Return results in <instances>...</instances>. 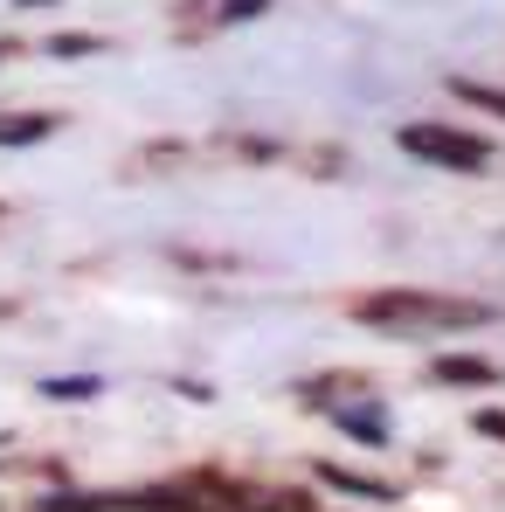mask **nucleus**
<instances>
[{
  "mask_svg": "<svg viewBox=\"0 0 505 512\" xmlns=\"http://www.w3.org/2000/svg\"><path fill=\"white\" fill-rule=\"evenodd\" d=\"M360 319L367 326H395V333H429V326H478L485 305L429 298V291H381V298H360Z\"/></svg>",
  "mask_w": 505,
  "mask_h": 512,
  "instance_id": "nucleus-1",
  "label": "nucleus"
},
{
  "mask_svg": "<svg viewBox=\"0 0 505 512\" xmlns=\"http://www.w3.org/2000/svg\"><path fill=\"white\" fill-rule=\"evenodd\" d=\"M402 153L436 160V167H457V173H478L485 160H492V153H485V139L450 132V125H402Z\"/></svg>",
  "mask_w": 505,
  "mask_h": 512,
  "instance_id": "nucleus-2",
  "label": "nucleus"
},
{
  "mask_svg": "<svg viewBox=\"0 0 505 512\" xmlns=\"http://www.w3.org/2000/svg\"><path fill=\"white\" fill-rule=\"evenodd\" d=\"M49 132H56V118H0V146H35Z\"/></svg>",
  "mask_w": 505,
  "mask_h": 512,
  "instance_id": "nucleus-3",
  "label": "nucleus"
},
{
  "mask_svg": "<svg viewBox=\"0 0 505 512\" xmlns=\"http://www.w3.org/2000/svg\"><path fill=\"white\" fill-rule=\"evenodd\" d=\"M436 381H450V388H478V381H492V367H485V360H436Z\"/></svg>",
  "mask_w": 505,
  "mask_h": 512,
  "instance_id": "nucleus-4",
  "label": "nucleus"
},
{
  "mask_svg": "<svg viewBox=\"0 0 505 512\" xmlns=\"http://www.w3.org/2000/svg\"><path fill=\"white\" fill-rule=\"evenodd\" d=\"M339 429H346V436H360V443H388V429H381L374 409H339Z\"/></svg>",
  "mask_w": 505,
  "mask_h": 512,
  "instance_id": "nucleus-5",
  "label": "nucleus"
},
{
  "mask_svg": "<svg viewBox=\"0 0 505 512\" xmlns=\"http://www.w3.org/2000/svg\"><path fill=\"white\" fill-rule=\"evenodd\" d=\"M319 478H326V485H339V492H360V499H395L388 485H374V478H353V471H339V464H326Z\"/></svg>",
  "mask_w": 505,
  "mask_h": 512,
  "instance_id": "nucleus-6",
  "label": "nucleus"
},
{
  "mask_svg": "<svg viewBox=\"0 0 505 512\" xmlns=\"http://www.w3.org/2000/svg\"><path fill=\"white\" fill-rule=\"evenodd\" d=\"M49 395H70V402H84V395H97V381H90V374H77V381H49Z\"/></svg>",
  "mask_w": 505,
  "mask_h": 512,
  "instance_id": "nucleus-7",
  "label": "nucleus"
},
{
  "mask_svg": "<svg viewBox=\"0 0 505 512\" xmlns=\"http://www.w3.org/2000/svg\"><path fill=\"white\" fill-rule=\"evenodd\" d=\"M49 49H56V56H90V49H97V42H90V35H56V42H49Z\"/></svg>",
  "mask_w": 505,
  "mask_h": 512,
  "instance_id": "nucleus-8",
  "label": "nucleus"
},
{
  "mask_svg": "<svg viewBox=\"0 0 505 512\" xmlns=\"http://www.w3.org/2000/svg\"><path fill=\"white\" fill-rule=\"evenodd\" d=\"M457 90H464V97H478V104H492V111L505 118V90H485V84H457Z\"/></svg>",
  "mask_w": 505,
  "mask_h": 512,
  "instance_id": "nucleus-9",
  "label": "nucleus"
},
{
  "mask_svg": "<svg viewBox=\"0 0 505 512\" xmlns=\"http://www.w3.org/2000/svg\"><path fill=\"white\" fill-rule=\"evenodd\" d=\"M263 7H270V0H222V14H229V21H243V14H263Z\"/></svg>",
  "mask_w": 505,
  "mask_h": 512,
  "instance_id": "nucleus-10",
  "label": "nucleus"
},
{
  "mask_svg": "<svg viewBox=\"0 0 505 512\" xmlns=\"http://www.w3.org/2000/svg\"><path fill=\"white\" fill-rule=\"evenodd\" d=\"M478 429H485V436H499V443H505V409H492V416H478Z\"/></svg>",
  "mask_w": 505,
  "mask_h": 512,
  "instance_id": "nucleus-11",
  "label": "nucleus"
},
{
  "mask_svg": "<svg viewBox=\"0 0 505 512\" xmlns=\"http://www.w3.org/2000/svg\"><path fill=\"white\" fill-rule=\"evenodd\" d=\"M21 7H42V0H21Z\"/></svg>",
  "mask_w": 505,
  "mask_h": 512,
  "instance_id": "nucleus-12",
  "label": "nucleus"
}]
</instances>
